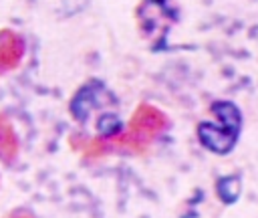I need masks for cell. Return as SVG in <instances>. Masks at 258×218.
Instances as JSON below:
<instances>
[{
    "label": "cell",
    "instance_id": "277c9868",
    "mask_svg": "<svg viewBox=\"0 0 258 218\" xmlns=\"http://www.w3.org/2000/svg\"><path fill=\"white\" fill-rule=\"evenodd\" d=\"M16 157H18V135L10 119L0 115V161L10 166L14 164Z\"/></svg>",
    "mask_w": 258,
    "mask_h": 218
},
{
    "label": "cell",
    "instance_id": "3957f363",
    "mask_svg": "<svg viewBox=\"0 0 258 218\" xmlns=\"http://www.w3.org/2000/svg\"><path fill=\"white\" fill-rule=\"evenodd\" d=\"M24 50H26L24 38L10 28H2L0 30V75L16 69L24 57Z\"/></svg>",
    "mask_w": 258,
    "mask_h": 218
},
{
    "label": "cell",
    "instance_id": "7a4b0ae2",
    "mask_svg": "<svg viewBox=\"0 0 258 218\" xmlns=\"http://www.w3.org/2000/svg\"><path fill=\"white\" fill-rule=\"evenodd\" d=\"M212 113L216 115L218 123H200V127H198L200 141L216 153H226L234 147V143L238 139L240 111L232 103L220 101V103H214Z\"/></svg>",
    "mask_w": 258,
    "mask_h": 218
},
{
    "label": "cell",
    "instance_id": "6da1fadb",
    "mask_svg": "<svg viewBox=\"0 0 258 218\" xmlns=\"http://www.w3.org/2000/svg\"><path fill=\"white\" fill-rule=\"evenodd\" d=\"M167 127V117L153 105H139L125 127L109 137H97L85 145L87 155H101L107 151H131L139 153L151 145V141Z\"/></svg>",
    "mask_w": 258,
    "mask_h": 218
},
{
    "label": "cell",
    "instance_id": "5b68a950",
    "mask_svg": "<svg viewBox=\"0 0 258 218\" xmlns=\"http://www.w3.org/2000/svg\"><path fill=\"white\" fill-rule=\"evenodd\" d=\"M6 218H34V216H32V212H28V210H14V212H10Z\"/></svg>",
    "mask_w": 258,
    "mask_h": 218
}]
</instances>
